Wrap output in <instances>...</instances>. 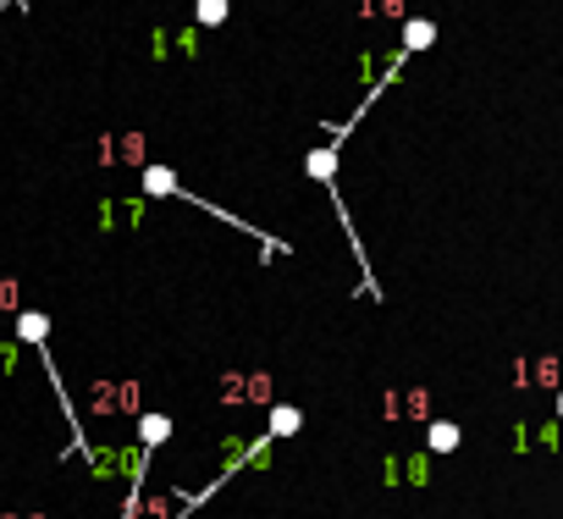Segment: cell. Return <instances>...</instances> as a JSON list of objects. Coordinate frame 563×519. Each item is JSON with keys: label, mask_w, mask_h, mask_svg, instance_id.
I'll use <instances>...</instances> for the list:
<instances>
[]
</instances>
